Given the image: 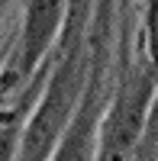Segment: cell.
Here are the masks:
<instances>
[{"label":"cell","instance_id":"1","mask_svg":"<svg viewBox=\"0 0 158 161\" xmlns=\"http://www.w3.org/2000/svg\"><path fill=\"white\" fill-rule=\"evenodd\" d=\"M71 64H65V68L58 71L55 84H52L48 97L42 103V110H39V116L32 119V129H29V139H26V148H29V155H45L52 136L58 132L65 113H68L71 106V97H74V77H71Z\"/></svg>","mask_w":158,"mask_h":161},{"label":"cell","instance_id":"2","mask_svg":"<svg viewBox=\"0 0 158 161\" xmlns=\"http://www.w3.org/2000/svg\"><path fill=\"white\" fill-rule=\"evenodd\" d=\"M145 100H149V80H142L136 87V93H126L116 103V110H113L110 123H107V155H120L123 148H129V142L139 132Z\"/></svg>","mask_w":158,"mask_h":161},{"label":"cell","instance_id":"3","mask_svg":"<svg viewBox=\"0 0 158 161\" xmlns=\"http://www.w3.org/2000/svg\"><path fill=\"white\" fill-rule=\"evenodd\" d=\"M61 16V0H29L26 10V39H23V68L29 71L32 61L42 55Z\"/></svg>","mask_w":158,"mask_h":161}]
</instances>
